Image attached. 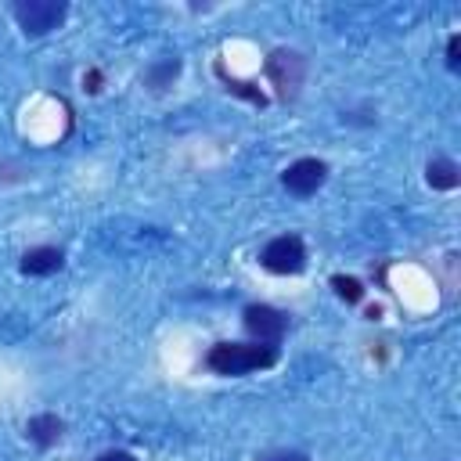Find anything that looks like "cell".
I'll list each match as a JSON object with an SVG mask.
<instances>
[{
    "mask_svg": "<svg viewBox=\"0 0 461 461\" xmlns=\"http://www.w3.org/2000/svg\"><path fill=\"white\" fill-rule=\"evenodd\" d=\"M83 90H90V94L101 90V68H86V76H83Z\"/></svg>",
    "mask_w": 461,
    "mask_h": 461,
    "instance_id": "15",
    "label": "cell"
},
{
    "mask_svg": "<svg viewBox=\"0 0 461 461\" xmlns=\"http://www.w3.org/2000/svg\"><path fill=\"white\" fill-rule=\"evenodd\" d=\"M331 288H335V295L342 299V303H360L364 299V285L357 281V277H349V274H331Z\"/></svg>",
    "mask_w": 461,
    "mask_h": 461,
    "instance_id": "12",
    "label": "cell"
},
{
    "mask_svg": "<svg viewBox=\"0 0 461 461\" xmlns=\"http://www.w3.org/2000/svg\"><path fill=\"white\" fill-rule=\"evenodd\" d=\"M216 76L223 79V86H227V94H234V97H241V101H249V104H267V94L256 86V83H245V79H234V76H227L223 72V65H216Z\"/></svg>",
    "mask_w": 461,
    "mask_h": 461,
    "instance_id": "11",
    "label": "cell"
},
{
    "mask_svg": "<svg viewBox=\"0 0 461 461\" xmlns=\"http://www.w3.org/2000/svg\"><path fill=\"white\" fill-rule=\"evenodd\" d=\"M447 68H450V72L461 68V36H457V32L447 40Z\"/></svg>",
    "mask_w": 461,
    "mask_h": 461,
    "instance_id": "13",
    "label": "cell"
},
{
    "mask_svg": "<svg viewBox=\"0 0 461 461\" xmlns=\"http://www.w3.org/2000/svg\"><path fill=\"white\" fill-rule=\"evenodd\" d=\"M263 72H267V79L281 101H295L303 83H306V58L295 47H274L263 61Z\"/></svg>",
    "mask_w": 461,
    "mask_h": 461,
    "instance_id": "2",
    "label": "cell"
},
{
    "mask_svg": "<svg viewBox=\"0 0 461 461\" xmlns=\"http://www.w3.org/2000/svg\"><path fill=\"white\" fill-rule=\"evenodd\" d=\"M94 461H137V457H133L130 450H119V447H115V450H104V454H97Z\"/></svg>",
    "mask_w": 461,
    "mask_h": 461,
    "instance_id": "16",
    "label": "cell"
},
{
    "mask_svg": "<svg viewBox=\"0 0 461 461\" xmlns=\"http://www.w3.org/2000/svg\"><path fill=\"white\" fill-rule=\"evenodd\" d=\"M61 263H65V256H61V249H54V245H36V249H25L22 252V274H29V277H43V274H54V270H61Z\"/></svg>",
    "mask_w": 461,
    "mask_h": 461,
    "instance_id": "7",
    "label": "cell"
},
{
    "mask_svg": "<svg viewBox=\"0 0 461 461\" xmlns=\"http://www.w3.org/2000/svg\"><path fill=\"white\" fill-rule=\"evenodd\" d=\"M11 14L25 36H47L50 29H58L65 22L68 4L65 0H14Z\"/></svg>",
    "mask_w": 461,
    "mask_h": 461,
    "instance_id": "3",
    "label": "cell"
},
{
    "mask_svg": "<svg viewBox=\"0 0 461 461\" xmlns=\"http://www.w3.org/2000/svg\"><path fill=\"white\" fill-rule=\"evenodd\" d=\"M61 432H65V421H61L58 414H32V418L25 421V436H29L36 447H54V443L61 439Z\"/></svg>",
    "mask_w": 461,
    "mask_h": 461,
    "instance_id": "9",
    "label": "cell"
},
{
    "mask_svg": "<svg viewBox=\"0 0 461 461\" xmlns=\"http://www.w3.org/2000/svg\"><path fill=\"white\" fill-rule=\"evenodd\" d=\"M328 180V162L324 158H295L285 173H281V187L295 198H310L324 187Z\"/></svg>",
    "mask_w": 461,
    "mask_h": 461,
    "instance_id": "6",
    "label": "cell"
},
{
    "mask_svg": "<svg viewBox=\"0 0 461 461\" xmlns=\"http://www.w3.org/2000/svg\"><path fill=\"white\" fill-rule=\"evenodd\" d=\"M176 76H180V58H176V54H166V58H158V61L148 65V72H144V86L155 90V94H162L166 86H173Z\"/></svg>",
    "mask_w": 461,
    "mask_h": 461,
    "instance_id": "10",
    "label": "cell"
},
{
    "mask_svg": "<svg viewBox=\"0 0 461 461\" xmlns=\"http://www.w3.org/2000/svg\"><path fill=\"white\" fill-rule=\"evenodd\" d=\"M259 267L270 270V274H281V277L303 274V267H306V245H303V238L299 234L270 238L263 245V252H259Z\"/></svg>",
    "mask_w": 461,
    "mask_h": 461,
    "instance_id": "4",
    "label": "cell"
},
{
    "mask_svg": "<svg viewBox=\"0 0 461 461\" xmlns=\"http://www.w3.org/2000/svg\"><path fill=\"white\" fill-rule=\"evenodd\" d=\"M274 364H277V346H267V342H216L205 353V367L212 375H227V378L267 371Z\"/></svg>",
    "mask_w": 461,
    "mask_h": 461,
    "instance_id": "1",
    "label": "cell"
},
{
    "mask_svg": "<svg viewBox=\"0 0 461 461\" xmlns=\"http://www.w3.org/2000/svg\"><path fill=\"white\" fill-rule=\"evenodd\" d=\"M241 324L245 331L252 335V342H267V346H277L288 331V313L270 306V303H252L241 310Z\"/></svg>",
    "mask_w": 461,
    "mask_h": 461,
    "instance_id": "5",
    "label": "cell"
},
{
    "mask_svg": "<svg viewBox=\"0 0 461 461\" xmlns=\"http://www.w3.org/2000/svg\"><path fill=\"white\" fill-rule=\"evenodd\" d=\"M259 461H310V454L306 450H270V454H263Z\"/></svg>",
    "mask_w": 461,
    "mask_h": 461,
    "instance_id": "14",
    "label": "cell"
},
{
    "mask_svg": "<svg viewBox=\"0 0 461 461\" xmlns=\"http://www.w3.org/2000/svg\"><path fill=\"white\" fill-rule=\"evenodd\" d=\"M425 184H429L432 191H454V187L461 184V169H457V162L447 158V155L429 158V162H425Z\"/></svg>",
    "mask_w": 461,
    "mask_h": 461,
    "instance_id": "8",
    "label": "cell"
}]
</instances>
